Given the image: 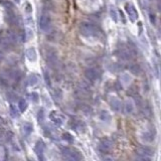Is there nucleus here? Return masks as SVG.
<instances>
[{
	"label": "nucleus",
	"mask_w": 161,
	"mask_h": 161,
	"mask_svg": "<svg viewBox=\"0 0 161 161\" xmlns=\"http://www.w3.org/2000/svg\"><path fill=\"white\" fill-rule=\"evenodd\" d=\"M26 57H27V60L31 62H34L37 60V54H36V51L34 47L27 49V51H26Z\"/></svg>",
	"instance_id": "dca6fc26"
},
{
	"label": "nucleus",
	"mask_w": 161,
	"mask_h": 161,
	"mask_svg": "<svg viewBox=\"0 0 161 161\" xmlns=\"http://www.w3.org/2000/svg\"><path fill=\"white\" fill-rule=\"evenodd\" d=\"M129 71H130L132 74H134V75H139V74L141 73V68L137 64H132L129 65Z\"/></svg>",
	"instance_id": "aec40b11"
},
{
	"label": "nucleus",
	"mask_w": 161,
	"mask_h": 161,
	"mask_svg": "<svg viewBox=\"0 0 161 161\" xmlns=\"http://www.w3.org/2000/svg\"><path fill=\"white\" fill-rule=\"evenodd\" d=\"M109 104H110L111 108H112V110L114 111V112L120 113L121 111H122L123 104H122V102L118 99V98H115V97L111 98L110 101H109Z\"/></svg>",
	"instance_id": "9d476101"
},
{
	"label": "nucleus",
	"mask_w": 161,
	"mask_h": 161,
	"mask_svg": "<svg viewBox=\"0 0 161 161\" xmlns=\"http://www.w3.org/2000/svg\"><path fill=\"white\" fill-rule=\"evenodd\" d=\"M110 15L111 17H112V19L114 20L115 22L118 21V17H117V11H116V9L114 7H111L110 8Z\"/></svg>",
	"instance_id": "393cba45"
},
{
	"label": "nucleus",
	"mask_w": 161,
	"mask_h": 161,
	"mask_svg": "<svg viewBox=\"0 0 161 161\" xmlns=\"http://www.w3.org/2000/svg\"><path fill=\"white\" fill-rule=\"evenodd\" d=\"M44 79H46V83L47 86H51V78H49V74H47V72H44Z\"/></svg>",
	"instance_id": "c85d7f7f"
},
{
	"label": "nucleus",
	"mask_w": 161,
	"mask_h": 161,
	"mask_svg": "<svg viewBox=\"0 0 161 161\" xmlns=\"http://www.w3.org/2000/svg\"><path fill=\"white\" fill-rule=\"evenodd\" d=\"M57 60H59V57H57V51H54V49H49L46 52V62L51 67H55L57 64Z\"/></svg>",
	"instance_id": "6e6552de"
},
{
	"label": "nucleus",
	"mask_w": 161,
	"mask_h": 161,
	"mask_svg": "<svg viewBox=\"0 0 161 161\" xmlns=\"http://www.w3.org/2000/svg\"><path fill=\"white\" fill-rule=\"evenodd\" d=\"M17 39H18L17 34H15L14 32L10 31V32L7 33V35L3 38L2 43H3V46L5 47H10V46H13L14 44H16Z\"/></svg>",
	"instance_id": "39448f33"
},
{
	"label": "nucleus",
	"mask_w": 161,
	"mask_h": 161,
	"mask_svg": "<svg viewBox=\"0 0 161 161\" xmlns=\"http://www.w3.org/2000/svg\"><path fill=\"white\" fill-rule=\"evenodd\" d=\"M60 151H62V155L64 156V158L68 160L79 161L82 159V155L80 153L75 149L70 148V147H62Z\"/></svg>",
	"instance_id": "f03ea898"
},
{
	"label": "nucleus",
	"mask_w": 161,
	"mask_h": 161,
	"mask_svg": "<svg viewBox=\"0 0 161 161\" xmlns=\"http://www.w3.org/2000/svg\"><path fill=\"white\" fill-rule=\"evenodd\" d=\"M117 54L120 59L124 60H129L133 57V55L135 54V51L130 47H123V49H119Z\"/></svg>",
	"instance_id": "20e7f679"
},
{
	"label": "nucleus",
	"mask_w": 161,
	"mask_h": 161,
	"mask_svg": "<svg viewBox=\"0 0 161 161\" xmlns=\"http://www.w3.org/2000/svg\"><path fill=\"white\" fill-rule=\"evenodd\" d=\"M18 107H19L20 112H24V111L27 109V102H26L24 99H20L19 101H18Z\"/></svg>",
	"instance_id": "4be33fe9"
},
{
	"label": "nucleus",
	"mask_w": 161,
	"mask_h": 161,
	"mask_svg": "<svg viewBox=\"0 0 161 161\" xmlns=\"http://www.w3.org/2000/svg\"><path fill=\"white\" fill-rule=\"evenodd\" d=\"M49 118H51V120L57 126H60L64 123V117L57 112H51V114L49 115Z\"/></svg>",
	"instance_id": "ddd939ff"
},
{
	"label": "nucleus",
	"mask_w": 161,
	"mask_h": 161,
	"mask_svg": "<svg viewBox=\"0 0 161 161\" xmlns=\"http://www.w3.org/2000/svg\"><path fill=\"white\" fill-rule=\"evenodd\" d=\"M79 30L82 35L85 37H95L99 33L96 26L90 22H82L79 26Z\"/></svg>",
	"instance_id": "f257e3e1"
},
{
	"label": "nucleus",
	"mask_w": 161,
	"mask_h": 161,
	"mask_svg": "<svg viewBox=\"0 0 161 161\" xmlns=\"http://www.w3.org/2000/svg\"><path fill=\"white\" fill-rule=\"evenodd\" d=\"M113 147V142L112 140H110L109 138H105L101 140L100 142V145H99V149L100 151L103 152V153H108L111 151Z\"/></svg>",
	"instance_id": "1a4fd4ad"
},
{
	"label": "nucleus",
	"mask_w": 161,
	"mask_h": 161,
	"mask_svg": "<svg viewBox=\"0 0 161 161\" xmlns=\"http://www.w3.org/2000/svg\"><path fill=\"white\" fill-rule=\"evenodd\" d=\"M39 80H40V78H39L37 74H30L27 76V81L26 82H27V85L29 87H35L39 83Z\"/></svg>",
	"instance_id": "4468645a"
},
{
	"label": "nucleus",
	"mask_w": 161,
	"mask_h": 161,
	"mask_svg": "<svg viewBox=\"0 0 161 161\" xmlns=\"http://www.w3.org/2000/svg\"><path fill=\"white\" fill-rule=\"evenodd\" d=\"M6 21L9 22L10 24H14L16 22V16H15V13L13 12L11 7L6 8Z\"/></svg>",
	"instance_id": "f3484780"
},
{
	"label": "nucleus",
	"mask_w": 161,
	"mask_h": 161,
	"mask_svg": "<svg viewBox=\"0 0 161 161\" xmlns=\"http://www.w3.org/2000/svg\"><path fill=\"white\" fill-rule=\"evenodd\" d=\"M39 27L43 30H47L51 26V16L47 13H43L39 17Z\"/></svg>",
	"instance_id": "0eeeda50"
},
{
	"label": "nucleus",
	"mask_w": 161,
	"mask_h": 161,
	"mask_svg": "<svg viewBox=\"0 0 161 161\" xmlns=\"http://www.w3.org/2000/svg\"><path fill=\"white\" fill-rule=\"evenodd\" d=\"M125 10L127 12L128 16H129V19L131 20L132 22H135L139 17V14H138V11L136 10L135 7L133 6L132 4L130 3H127L125 5Z\"/></svg>",
	"instance_id": "423d86ee"
},
{
	"label": "nucleus",
	"mask_w": 161,
	"mask_h": 161,
	"mask_svg": "<svg viewBox=\"0 0 161 161\" xmlns=\"http://www.w3.org/2000/svg\"><path fill=\"white\" fill-rule=\"evenodd\" d=\"M124 111H125L126 114H132L134 111V103L132 100L128 99L126 100L124 103Z\"/></svg>",
	"instance_id": "a211bd4d"
},
{
	"label": "nucleus",
	"mask_w": 161,
	"mask_h": 161,
	"mask_svg": "<svg viewBox=\"0 0 161 161\" xmlns=\"http://www.w3.org/2000/svg\"><path fill=\"white\" fill-rule=\"evenodd\" d=\"M32 130H33V125L31 123L25 122L22 125V131H23V134H24L25 136L30 135V133L32 132Z\"/></svg>",
	"instance_id": "6ab92c4d"
},
{
	"label": "nucleus",
	"mask_w": 161,
	"mask_h": 161,
	"mask_svg": "<svg viewBox=\"0 0 161 161\" xmlns=\"http://www.w3.org/2000/svg\"><path fill=\"white\" fill-rule=\"evenodd\" d=\"M44 149H46V144L43 140H38L36 142L35 146H34V152L37 155V157L39 159H43V153H44Z\"/></svg>",
	"instance_id": "9b49d317"
},
{
	"label": "nucleus",
	"mask_w": 161,
	"mask_h": 161,
	"mask_svg": "<svg viewBox=\"0 0 161 161\" xmlns=\"http://www.w3.org/2000/svg\"><path fill=\"white\" fill-rule=\"evenodd\" d=\"M100 119H101L102 121H104V122H110L111 115L107 112V111H102V112L100 113Z\"/></svg>",
	"instance_id": "412c9836"
},
{
	"label": "nucleus",
	"mask_w": 161,
	"mask_h": 161,
	"mask_svg": "<svg viewBox=\"0 0 161 161\" xmlns=\"http://www.w3.org/2000/svg\"><path fill=\"white\" fill-rule=\"evenodd\" d=\"M142 139L146 142H152L154 141L155 139V131H154V128L150 129V130H147L146 132H144L143 135H142Z\"/></svg>",
	"instance_id": "2eb2a0df"
},
{
	"label": "nucleus",
	"mask_w": 161,
	"mask_h": 161,
	"mask_svg": "<svg viewBox=\"0 0 161 161\" xmlns=\"http://www.w3.org/2000/svg\"><path fill=\"white\" fill-rule=\"evenodd\" d=\"M138 155L140 156V159L142 160H150V158L153 154H154V150L152 148H150L148 146H143V147H140L138 149Z\"/></svg>",
	"instance_id": "7ed1b4c3"
},
{
	"label": "nucleus",
	"mask_w": 161,
	"mask_h": 161,
	"mask_svg": "<svg viewBox=\"0 0 161 161\" xmlns=\"http://www.w3.org/2000/svg\"><path fill=\"white\" fill-rule=\"evenodd\" d=\"M85 76L88 81H91V82H94L97 80L98 78V72L96 68H87L85 71Z\"/></svg>",
	"instance_id": "f8f14e48"
},
{
	"label": "nucleus",
	"mask_w": 161,
	"mask_h": 161,
	"mask_svg": "<svg viewBox=\"0 0 161 161\" xmlns=\"http://www.w3.org/2000/svg\"><path fill=\"white\" fill-rule=\"evenodd\" d=\"M121 80H125V81H121V83L123 84V85H129V83H130L131 81V78L129 76V75H127V74H125V75H123L122 76H121ZM121 84V85H122Z\"/></svg>",
	"instance_id": "5701e85b"
},
{
	"label": "nucleus",
	"mask_w": 161,
	"mask_h": 161,
	"mask_svg": "<svg viewBox=\"0 0 161 161\" xmlns=\"http://www.w3.org/2000/svg\"><path fill=\"white\" fill-rule=\"evenodd\" d=\"M62 139L65 140V141H68V143H73V141H74L73 137H72V135H71L70 133H64V134H62Z\"/></svg>",
	"instance_id": "bb28decb"
},
{
	"label": "nucleus",
	"mask_w": 161,
	"mask_h": 161,
	"mask_svg": "<svg viewBox=\"0 0 161 161\" xmlns=\"http://www.w3.org/2000/svg\"><path fill=\"white\" fill-rule=\"evenodd\" d=\"M9 109H10V115H11L13 118H16V117L19 116V113H18V111L16 110V108L13 106V105H10Z\"/></svg>",
	"instance_id": "b1692460"
},
{
	"label": "nucleus",
	"mask_w": 161,
	"mask_h": 161,
	"mask_svg": "<svg viewBox=\"0 0 161 161\" xmlns=\"http://www.w3.org/2000/svg\"><path fill=\"white\" fill-rule=\"evenodd\" d=\"M29 99L31 100L32 102L34 103H37L38 100H39V96L37 93H35V92H33V93L29 94Z\"/></svg>",
	"instance_id": "a878e982"
},
{
	"label": "nucleus",
	"mask_w": 161,
	"mask_h": 161,
	"mask_svg": "<svg viewBox=\"0 0 161 161\" xmlns=\"http://www.w3.org/2000/svg\"><path fill=\"white\" fill-rule=\"evenodd\" d=\"M150 20H151L152 23H155V17H154V15L151 14V13H150Z\"/></svg>",
	"instance_id": "c756f323"
},
{
	"label": "nucleus",
	"mask_w": 161,
	"mask_h": 161,
	"mask_svg": "<svg viewBox=\"0 0 161 161\" xmlns=\"http://www.w3.org/2000/svg\"><path fill=\"white\" fill-rule=\"evenodd\" d=\"M37 120L39 123H43L44 121V110L43 109H40L38 112V115H37Z\"/></svg>",
	"instance_id": "cd10ccee"
},
{
	"label": "nucleus",
	"mask_w": 161,
	"mask_h": 161,
	"mask_svg": "<svg viewBox=\"0 0 161 161\" xmlns=\"http://www.w3.org/2000/svg\"><path fill=\"white\" fill-rule=\"evenodd\" d=\"M0 41H1V38H0Z\"/></svg>",
	"instance_id": "473e14b6"
},
{
	"label": "nucleus",
	"mask_w": 161,
	"mask_h": 161,
	"mask_svg": "<svg viewBox=\"0 0 161 161\" xmlns=\"http://www.w3.org/2000/svg\"><path fill=\"white\" fill-rule=\"evenodd\" d=\"M118 1H123V0H118Z\"/></svg>",
	"instance_id": "2f4dec72"
},
{
	"label": "nucleus",
	"mask_w": 161,
	"mask_h": 161,
	"mask_svg": "<svg viewBox=\"0 0 161 161\" xmlns=\"http://www.w3.org/2000/svg\"><path fill=\"white\" fill-rule=\"evenodd\" d=\"M2 123V120H1V119H0V124H1Z\"/></svg>",
	"instance_id": "7c9ffc66"
}]
</instances>
